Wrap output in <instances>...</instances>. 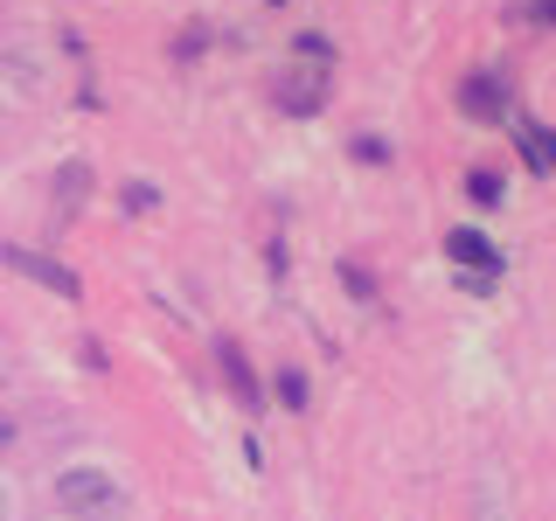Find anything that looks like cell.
I'll return each instance as SVG.
<instances>
[{
	"instance_id": "obj_1",
	"label": "cell",
	"mask_w": 556,
	"mask_h": 521,
	"mask_svg": "<svg viewBox=\"0 0 556 521\" xmlns=\"http://www.w3.org/2000/svg\"><path fill=\"white\" fill-rule=\"evenodd\" d=\"M56 508L77 521H112L118 514V480L104 466H63L56 473Z\"/></svg>"
},
{
	"instance_id": "obj_2",
	"label": "cell",
	"mask_w": 556,
	"mask_h": 521,
	"mask_svg": "<svg viewBox=\"0 0 556 521\" xmlns=\"http://www.w3.org/2000/svg\"><path fill=\"white\" fill-rule=\"evenodd\" d=\"M0 265L22 271L28 285H42V292H63V300H77V292H84V278H77V271L56 265V257H42V251H28V243H8V251H0Z\"/></svg>"
},
{
	"instance_id": "obj_3",
	"label": "cell",
	"mask_w": 556,
	"mask_h": 521,
	"mask_svg": "<svg viewBox=\"0 0 556 521\" xmlns=\"http://www.w3.org/2000/svg\"><path fill=\"white\" fill-rule=\"evenodd\" d=\"M459 112L473 118V126H501V118H508V77H501V69H473V77L459 84Z\"/></svg>"
},
{
	"instance_id": "obj_4",
	"label": "cell",
	"mask_w": 556,
	"mask_h": 521,
	"mask_svg": "<svg viewBox=\"0 0 556 521\" xmlns=\"http://www.w3.org/2000/svg\"><path fill=\"white\" fill-rule=\"evenodd\" d=\"M278 104H286L292 118H313V112L327 104V63H306V56H300L286 77H278Z\"/></svg>"
},
{
	"instance_id": "obj_5",
	"label": "cell",
	"mask_w": 556,
	"mask_h": 521,
	"mask_svg": "<svg viewBox=\"0 0 556 521\" xmlns=\"http://www.w3.org/2000/svg\"><path fill=\"white\" fill-rule=\"evenodd\" d=\"M216 361H223V382H230L237 404H243V410H265V390H257L251 355H243V341H237V334H223V341H216Z\"/></svg>"
},
{
	"instance_id": "obj_6",
	"label": "cell",
	"mask_w": 556,
	"mask_h": 521,
	"mask_svg": "<svg viewBox=\"0 0 556 521\" xmlns=\"http://www.w3.org/2000/svg\"><path fill=\"white\" fill-rule=\"evenodd\" d=\"M445 257L452 265H466V271H486V278H501V251L486 243L473 223H459V230H445Z\"/></svg>"
},
{
	"instance_id": "obj_7",
	"label": "cell",
	"mask_w": 556,
	"mask_h": 521,
	"mask_svg": "<svg viewBox=\"0 0 556 521\" xmlns=\"http://www.w3.org/2000/svg\"><path fill=\"white\" fill-rule=\"evenodd\" d=\"M508 126H515L521 161H529L535 174H556V132H549V126H535V118H508Z\"/></svg>"
},
{
	"instance_id": "obj_8",
	"label": "cell",
	"mask_w": 556,
	"mask_h": 521,
	"mask_svg": "<svg viewBox=\"0 0 556 521\" xmlns=\"http://www.w3.org/2000/svg\"><path fill=\"white\" fill-rule=\"evenodd\" d=\"M84 188H91V174H84V161H70L63 167V195H56V216L70 223V216H77V202H84Z\"/></svg>"
},
{
	"instance_id": "obj_9",
	"label": "cell",
	"mask_w": 556,
	"mask_h": 521,
	"mask_svg": "<svg viewBox=\"0 0 556 521\" xmlns=\"http://www.w3.org/2000/svg\"><path fill=\"white\" fill-rule=\"evenodd\" d=\"M292 56H306V63H334V42H327V35H292Z\"/></svg>"
},
{
	"instance_id": "obj_10",
	"label": "cell",
	"mask_w": 556,
	"mask_h": 521,
	"mask_svg": "<svg viewBox=\"0 0 556 521\" xmlns=\"http://www.w3.org/2000/svg\"><path fill=\"white\" fill-rule=\"evenodd\" d=\"M278 404H286V410H306V376H300V369L278 376Z\"/></svg>"
},
{
	"instance_id": "obj_11",
	"label": "cell",
	"mask_w": 556,
	"mask_h": 521,
	"mask_svg": "<svg viewBox=\"0 0 556 521\" xmlns=\"http://www.w3.org/2000/svg\"><path fill=\"white\" fill-rule=\"evenodd\" d=\"M466 195H473L480 208H494L501 202V174H473V181H466Z\"/></svg>"
},
{
	"instance_id": "obj_12",
	"label": "cell",
	"mask_w": 556,
	"mask_h": 521,
	"mask_svg": "<svg viewBox=\"0 0 556 521\" xmlns=\"http://www.w3.org/2000/svg\"><path fill=\"white\" fill-rule=\"evenodd\" d=\"M535 14H543V22H556V0H543V8H535Z\"/></svg>"
},
{
	"instance_id": "obj_13",
	"label": "cell",
	"mask_w": 556,
	"mask_h": 521,
	"mask_svg": "<svg viewBox=\"0 0 556 521\" xmlns=\"http://www.w3.org/2000/svg\"><path fill=\"white\" fill-rule=\"evenodd\" d=\"M0 445H8V424H0Z\"/></svg>"
},
{
	"instance_id": "obj_14",
	"label": "cell",
	"mask_w": 556,
	"mask_h": 521,
	"mask_svg": "<svg viewBox=\"0 0 556 521\" xmlns=\"http://www.w3.org/2000/svg\"><path fill=\"white\" fill-rule=\"evenodd\" d=\"M0 508H8V494H0Z\"/></svg>"
}]
</instances>
